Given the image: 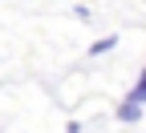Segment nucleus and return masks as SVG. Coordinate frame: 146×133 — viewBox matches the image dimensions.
I'll return each instance as SVG.
<instances>
[{
    "instance_id": "1",
    "label": "nucleus",
    "mask_w": 146,
    "mask_h": 133,
    "mask_svg": "<svg viewBox=\"0 0 146 133\" xmlns=\"http://www.w3.org/2000/svg\"><path fill=\"white\" fill-rule=\"evenodd\" d=\"M138 117H142V105H134V101H122V105H118V121H130V125H134Z\"/></svg>"
},
{
    "instance_id": "2",
    "label": "nucleus",
    "mask_w": 146,
    "mask_h": 133,
    "mask_svg": "<svg viewBox=\"0 0 146 133\" xmlns=\"http://www.w3.org/2000/svg\"><path fill=\"white\" fill-rule=\"evenodd\" d=\"M126 101H134V105H146V69H142V77H138V85H134V93Z\"/></svg>"
},
{
    "instance_id": "3",
    "label": "nucleus",
    "mask_w": 146,
    "mask_h": 133,
    "mask_svg": "<svg viewBox=\"0 0 146 133\" xmlns=\"http://www.w3.org/2000/svg\"><path fill=\"white\" fill-rule=\"evenodd\" d=\"M114 45H118V36H102V41H94V45H89V52H94V56H102V52H110Z\"/></svg>"
}]
</instances>
